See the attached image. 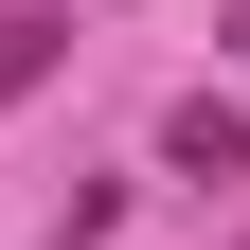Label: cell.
<instances>
[{
    "label": "cell",
    "instance_id": "1",
    "mask_svg": "<svg viewBox=\"0 0 250 250\" xmlns=\"http://www.w3.org/2000/svg\"><path fill=\"white\" fill-rule=\"evenodd\" d=\"M161 143H179V179H250V107H214V89L161 125Z\"/></svg>",
    "mask_w": 250,
    "mask_h": 250
},
{
    "label": "cell",
    "instance_id": "2",
    "mask_svg": "<svg viewBox=\"0 0 250 250\" xmlns=\"http://www.w3.org/2000/svg\"><path fill=\"white\" fill-rule=\"evenodd\" d=\"M54 36H72V18H0V89H36V72H54Z\"/></svg>",
    "mask_w": 250,
    "mask_h": 250
}]
</instances>
